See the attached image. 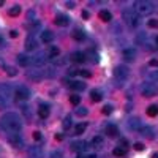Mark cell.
<instances>
[{"instance_id":"21","label":"cell","mask_w":158,"mask_h":158,"mask_svg":"<svg viewBox=\"0 0 158 158\" xmlns=\"http://www.w3.org/2000/svg\"><path fill=\"white\" fill-rule=\"evenodd\" d=\"M98 16H100V19H101V21H104V22H109V21L112 19L111 11H108V10H101V11L98 13Z\"/></svg>"},{"instance_id":"25","label":"cell","mask_w":158,"mask_h":158,"mask_svg":"<svg viewBox=\"0 0 158 158\" xmlns=\"http://www.w3.org/2000/svg\"><path fill=\"white\" fill-rule=\"evenodd\" d=\"M0 95H3L8 98V95H11V87L5 85V84H0Z\"/></svg>"},{"instance_id":"56","label":"cell","mask_w":158,"mask_h":158,"mask_svg":"<svg viewBox=\"0 0 158 158\" xmlns=\"http://www.w3.org/2000/svg\"><path fill=\"white\" fill-rule=\"evenodd\" d=\"M0 43H2V36H0Z\"/></svg>"},{"instance_id":"29","label":"cell","mask_w":158,"mask_h":158,"mask_svg":"<svg viewBox=\"0 0 158 158\" xmlns=\"http://www.w3.org/2000/svg\"><path fill=\"white\" fill-rule=\"evenodd\" d=\"M22 114H24V117L25 118H27V120H30V118H32V112H30V108L27 106V104H22Z\"/></svg>"},{"instance_id":"22","label":"cell","mask_w":158,"mask_h":158,"mask_svg":"<svg viewBox=\"0 0 158 158\" xmlns=\"http://www.w3.org/2000/svg\"><path fill=\"white\" fill-rule=\"evenodd\" d=\"M71 36H73L74 40H77V41H82V40L85 38V33H84L82 30L76 29V30H73V32H71Z\"/></svg>"},{"instance_id":"43","label":"cell","mask_w":158,"mask_h":158,"mask_svg":"<svg viewBox=\"0 0 158 158\" xmlns=\"http://www.w3.org/2000/svg\"><path fill=\"white\" fill-rule=\"evenodd\" d=\"M133 147H135V150H139V152H141V150H144V144H142V142H136Z\"/></svg>"},{"instance_id":"19","label":"cell","mask_w":158,"mask_h":158,"mask_svg":"<svg viewBox=\"0 0 158 158\" xmlns=\"http://www.w3.org/2000/svg\"><path fill=\"white\" fill-rule=\"evenodd\" d=\"M89 144L87 142H73L71 144V149L76 150V152H82V150H87Z\"/></svg>"},{"instance_id":"23","label":"cell","mask_w":158,"mask_h":158,"mask_svg":"<svg viewBox=\"0 0 158 158\" xmlns=\"http://www.w3.org/2000/svg\"><path fill=\"white\" fill-rule=\"evenodd\" d=\"M18 63H19V65H22V67H27V65L30 63L29 56H25V54H19V56H18Z\"/></svg>"},{"instance_id":"6","label":"cell","mask_w":158,"mask_h":158,"mask_svg":"<svg viewBox=\"0 0 158 158\" xmlns=\"http://www.w3.org/2000/svg\"><path fill=\"white\" fill-rule=\"evenodd\" d=\"M30 62L35 65V67H43V65L46 63V54L44 52H36V54H33V57L30 59Z\"/></svg>"},{"instance_id":"16","label":"cell","mask_w":158,"mask_h":158,"mask_svg":"<svg viewBox=\"0 0 158 158\" xmlns=\"http://www.w3.org/2000/svg\"><path fill=\"white\" fill-rule=\"evenodd\" d=\"M139 133L142 135V136H146V138H153L155 135H153V128L152 127H147V125H142V128L139 130Z\"/></svg>"},{"instance_id":"4","label":"cell","mask_w":158,"mask_h":158,"mask_svg":"<svg viewBox=\"0 0 158 158\" xmlns=\"http://www.w3.org/2000/svg\"><path fill=\"white\" fill-rule=\"evenodd\" d=\"M15 95H16V98L18 100H21V101H25V100H29L30 98V90L25 87V85H18L16 89H15Z\"/></svg>"},{"instance_id":"20","label":"cell","mask_w":158,"mask_h":158,"mask_svg":"<svg viewBox=\"0 0 158 158\" xmlns=\"http://www.w3.org/2000/svg\"><path fill=\"white\" fill-rule=\"evenodd\" d=\"M38 115L41 118H48L49 117V106L48 104H41V106L38 108Z\"/></svg>"},{"instance_id":"11","label":"cell","mask_w":158,"mask_h":158,"mask_svg":"<svg viewBox=\"0 0 158 158\" xmlns=\"http://www.w3.org/2000/svg\"><path fill=\"white\" fill-rule=\"evenodd\" d=\"M27 76H29V79H32V81H35V82H40L43 79V74H41V70H30L29 73H27Z\"/></svg>"},{"instance_id":"45","label":"cell","mask_w":158,"mask_h":158,"mask_svg":"<svg viewBox=\"0 0 158 158\" xmlns=\"http://www.w3.org/2000/svg\"><path fill=\"white\" fill-rule=\"evenodd\" d=\"M150 77L153 79V81H156V82H158V70L152 71V73H150Z\"/></svg>"},{"instance_id":"3","label":"cell","mask_w":158,"mask_h":158,"mask_svg":"<svg viewBox=\"0 0 158 158\" xmlns=\"http://www.w3.org/2000/svg\"><path fill=\"white\" fill-rule=\"evenodd\" d=\"M123 21L130 25V27H138V24H139L138 16H136L131 10H125V11H123Z\"/></svg>"},{"instance_id":"18","label":"cell","mask_w":158,"mask_h":158,"mask_svg":"<svg viewBox=\"0 0 158 158\" xmlns=\"http://www.w3.org/2000/svg\"><path fill=\"white\" fill-rule=\"evenodd\" d=\"M59 56H60V49L56 48V46H51L49 51H48V59H52V60H54V59H57Z\"/></svg>"},{"instance_id":"15","label":"cell","mask_w":158,"mask_h":158,"mask_svg":"<svg viewBox=\"0 0 158 158\" xmlns=\"http://www.w3.org/2000/svg\"><path fill=\"white\" fill-rule=\"evenodd\" d=\"M128 125H130V128L133 130V131H139L141 128H142V123H141V118H130V122H128Z\"/></svg>"},{"instance_id":"54","label":"cell","mask_w":158,"mask_h":158,"mask_svg":"<svg viewBox=\"0 0 158 158\" xmlns=\"http://www.w3.org/2000/svg\"><path fill=\"white\" fill-rule=\"evenodd\" d=\"M155 41H156V44H158V35L155 36Z\"/></svg>"},{"instance_id":"2","label":"cell","mask_w":158,"mask_h":158,"mask_svg":"<svg viewBox=\"0 0 158 158\" xmlns=\"http://www.w3.org/2000/svg\"><path fill=\"white\" fill-rule=\"evenodd\" d=\"M133 6H135V11H138L139 15H142V16H147V15H150V13L153 11V3L152 2H146V0H138V2L133 3Z\"/></svg>"},{"instance_id":"52","label":"cell","mask_w":158,"mask_h":158,"mask_svg":"<svg viewBox=\"0 0 158 158\" xmlns=\"http://www.w3.org/2000/svg\"><path fill=\"white\" fill-rule=\"evenodd\" d=\"M56 139H57V141H62V139H63V135H56Z\"/></svg>"},{"instance_id":"35","label":"cell","mask_w":158,"mask_h":158,"mask_svg":"<svg viewBox=\"0 0 158 158\" xmlns=\"http://www.w3.org/2000/svg\"><path fill=\"white\" fill-rule=\"evenodd\" d=\"M125 152H127V150H125V149H122V147H115V149L112 150V153H114L115 156H123V155H125Z\"/></svg>"},{"instance_id":"42","label":"cell","mask_w":158,"mask_h":158,"mask_svg":"<svg viewBox=\"0 0 158 158\" xmlns=\"http://www.w3.org/2000/svg\"><path fill=\"white\" fill-rule=\"evenodd\" d=\"M49 158H62V152H59V150L52 152V153L49 155Z\"/></svg>"},{"instance_id":"38","label":"cell","mask_w":158,"mask_h":158,"mask_svg":"<svg viewBox=\"0 0 158 158\" xmlns=\"http://www.w3.org/2000/svg\"><path fill=\"white\" fill-rule=\"evenodd\" d=\"M70 127H71V117L68 115V117H65V120H63V128L68 130Z\"/></svg>"},{"instance_id":"1","label":"cell","mask_w":158,"mask_h":158,"mask_svg":"<svg viewBox=\"0 0 158 158\" xmlns=\"http://www.w3.org/2000/svg\"><path fill=\"white\" fill-rule=\"evenodd\" d=\"M0 125L8 133H19L22 128V120L16 112H6L0 118Z\"/></svg>"},{"instance_id":"24","label":"cell","mask_w":158,"mask_h":158,"mask_svg":"<svg viewBox=\"0 0 158 158\" xmlns=\"http://www.w3.org/2000/svg\"><path fill=\"white\" fill-rule=\"evenodd\" d=\"M52 38H54V35H52L51 30H44L41 33V40H43V43H51L52 41Z\"/></svg>"},{"instance_id":"36","label":"cell","mask_w":158,"mask_h":158,"mask_svg":"<svg viewBox=\"0 0 158 158\" xmlns=\"http://www.w3.org/2000/svg\"><path fill=\"white\" fill-rule=\"evenodd\" d=\"M76 115H79V117L87 115V109L85 108H76Z\"/></svg>"},{"instance_id":"27","label":"cell","mask_w":158,"mask_h":158,"mask_svg":"<svg viewBox=\"0 0 158 158\" xmlns=\"http://www.w3.org/2000/svg\"><path fill=\"white\" fill-rule=\"evenodd\" d=\"M146 112H147V115H149V117H155V115L158 114V106H156V104H150V106L147 108V111H146Z\"/></svg>"},{"instance_id":"47","label":"cell","mask_w":158,"mask_h":158,"mask_svg":"<svg viewBox=\"0 0 158 158\" xmlns=\"http://www.w3.org/2000/svg\"><path fill=\"white\" fill-rule=\"evenodd\" d=\"M33 139L40 141V139H41V133H40V131H35V133H33Z\"/></svg>"},{"instance_id":"49","label":"cell","mask_w":158,"mask_h":158,"mask_svg":"<svg viewBox=\"0 0 158 158\" xmlns=\"http://www.w3.org/2000/svg\"><path fill=\"white\" fill-rule=\"evenodd\" d=\"M82 18H84V19H89V18H90V13L84 10V11H82Z\"/></svg>"},{"instance_id":"48","label":"cell","mask_w":158,"mask_h":158,"mask_svg":"<svg viewBox=\"0 0 158 158\" xmlns=\"http://www.w3.org/2000/svg\"><path fill=\"white\" fill-rule=\"evenodd\" d=\"M65 5H67V8H70V10H73V8L76 6V3H74V2H67Z\"/></svg>"},{"instance_id":"46","label":"cell","mask_w":158,"mask_h":158,"mask_svg":"<svg viewBox=\"0 0 158 158\" xmlns=\"http://www.w3.org/2000/svg\"><path fill=\"white\" fill-rule=\"evenodd\" d=\"M68 74H70V76H76V74H79V70H76V68H70V70H68Z\"/></svg>"},{"instance_id":"5","label":"cell","mask_w":158,"mask_h":158,"mask_svg":"<svg viewBox=\"0 0 158 158\" xmlns=\"http://www.w3.org/2000/svg\"><path fill=\"white\" fill-rule=\"evenodd\" d=\"M141 92H142V95H144V97H153V95L158 94V87L153 85L152 82H146V84H142Z\"/></svg>"},{"instance_id":"40","label":"cell","mask_w":158,"mask_h":158,"mask_svg":"<svg viewBox=\"0 0 158 158\" xmlns=\"http://www.w3.org/2000/svg\"><path fill=\"white\" fill-rule=\"evenodd\" d=\"M118 147H122V149H127V147H128V139L122 138L120 141H118Z\"/></svg>"},{"instance_id":"53","label":"cell","mask_w":158,"mask_h":158,"mask_svg":"<svg viewBox=\"0 0 158 158\" xmlns=\"http://www.w3.org/2000/svg\"><path fill=\"white\" fill-rule=\"evenodd\" d=\"M152 158H158V153H156V152H155V153H153V155H152Z\"/></svg>"},{"instance_id":"39","label":"cell","mask_w":158,"mask_h":158,"mask_svg":"<svg viewBox=\"0 0 158 158\" xmlns=\"http://www.w3.org/2000/svg\"><path fill=\"white\" fill-rule=\"evenodd\" d=\"M6 74H8V76H16V74H18V70H16L15 67H8V68H6Z\"/></svg>"},{"instance_id":"33","label":"cell","mask_w":158,"mask_h":158,"mask_svg":"<svg viewBox=\"0 0 158 158\" xmlns=\"http://www.w3.org/2000/svg\"><path fill=\"white\" fill-rule=\"evenodd\" d=\"M8 108V98L0 95V109H6Z\"/></svg>"},{"instance_id":"30","label":"cell","mask_w":158,"mask_h":158,"mask_svg":"<svg viewBox=\"0 0 158 158\" xmlns=\"http://www.w3.org/2000/svg\"><path fill=\"white\" fill-rule=\"evenodd\" d=\"M85 128H87V123H77L74 127V133L76 135H82L84 131H85Z\"/></svg>"},{"instance_id":"50","label":"cell","mask_w":158,"mask_h":158,"mask_svg":"<svg viewBox=\"0 0 158 158\" xmlns=\"http://www.w3.org/2000/svg\"><path fill=\"white\" fill-rule=\"evenodd\" d=\"M150 67H158V60L156 59H152L150 60Z\"/></svg>"},{"instance_id":"13","label":"cell","mask_w":158,"mask_h":158,"mask_svg":"<svg viewBox=\"0 0 158 158\" xmlns=\"http://www.w3.org/2000/svg\"><path fill=\"white\" fill-rule=\"evenodd\" d=\"M56 24L60 25V27H67V25L70 24V18L67 15H57L56 16Z\"/></svg>"},{"instance_id":"7","label":"cell","mask_w":158,"mask_h":158,"mask_svg":"<svg viewBox=\"0 0 158 158\" xmlns=\"http://www.w3.org/2000/svg\"><path fill=\"white\" fill-rule=\"evenodd\" d=\"M8 141L15 147H22L24 146V141H22V138H21L19 133H8Z\"/></svg>"},{"instance_id":"10","label":"cell","mask_w":158,"mask_h":158,"mask_svg":"<svg viewBox=\"0 0 158 158\" xmlns=\"http://www.w3.org/2000/svg\"><path fill=\"white\" fill-rule=\"evenodd\" d=\"M36 46H38V41H36L35 36L30 35V36L25 38V49H27V51H35Z\"/></svg>"},{"instance_id":"51","label":"cell","mask_w":158,"mask_h":158,"mask_svg":"<svg viewBox=\"0 0 158 158\" xmlns=\"http://www.w3.org/2000/svg\"><path fill=\"white\" fill-rule=\"evenodd\" d=\"M10 35H11L13 38H16V36H18L19 33H18V30H11V32H10Z\"/></svg>"},{"instance_id":"44","label":"cell","mask_w":158,"mask_h":158,"mask_svg":"<svg viewBox=\"0 0 158 158\" xmlns=\"http://www.w3.org/2000/svg\"><path fill=\"white\" fill-rule=\"evenodd\" d=\"M79 74L84 77H90V71H87V70H79Z\"/></svg>"},{"instance_id":"31","label":"cell","mask_w":158,"mask_h":158,"mask_svg":"<svg viewBox=\"0 0 158 158\" xmlns=\"http://www.w3.org/2000/svg\"><path fill=\"white\" fill-rule=\"evenodd\" d=\"M21 15V6L19 5H15L11 10H10V16L11 18H16V16H19Z\"/></svg>"},{"instance_id":"32","label":"cell","mask_w":158,"mask_h":158,"mask_svg":"<svg viewBox=\"0 0 158 158\" xmlns=\"http://www.w3.org/2000/svg\"><path fill=\"white\" fill-rule=\"evenodd\" d=\"M92 144H94V147H97V149L101 147V146H103V138H101V136H95L94 141H92Z\"/></svg>"},{"instance_id":"8","label":"cell","mask_w":158,"mask_h":158,"mask_svg":"<svg viewBox=\"0 0 158 158\" xmlns=\"http://www.w3.org/2000/svg\"><path fill=\"white\" fill-rule=\"evenodd\" d=\"M114 76L117 79H122V81H123V79H127V76H128V68L118 65V67H115V70H114Z\"/></svg>"},{"instance_id":"17","label":"cell","mask_w":158,"mask_h":158,"mask_svg":"<svg viewBox=\"0 0 158 158\" xmlns=\"http://www.w3.org/2000/svg\"><path fill=\"white\" fill-rule=\"evenodd\" d=\"M104 133H106L109 138H115L118 135V130H117L115 125H108L106 128H104Z\"/></svg>"},{"instance_id":"41","label":"cell","mask_w":158,"mask_h":158,"mask_svg":"<svg viewBox=\"0 0 158 158\" xmlns=\"http://www.w3.org/2000/svg\"><path fill=\"white\" fill-rule=\"evenodd\" d=\"M149 27L158 29V21H156V19H150V21H149Z\"/></svg>"},{"instance_id":"55","label":"cell","mask_w":158,"mask_h":158,"mask_svg":"<svg viewBox=\"0 0 158 158\" xmlns=\"http://www.w3.org/2000/svg\"><path fill=\"white\" fill-rule=\"evenodd\" d=\"M3 3H5V2H3V0H0V6H2V5H3Z\"/></svg>"},{"instance_id":"37","label":"cell","mask_w":158,"mask_h":158,"mask_svg":"<svg viewBox=\"0 0 158 158\" xmlns=\"http://www.w3.org/2000/svg\"><path fill=\"white\" fill-rule=\"evenodd\" d=\"M101 112H103L104 115H109V114L112 112V106H111V104H106V106L101 109Z\"/></svg>"},{"instance_id":"9","label":"cell","mask_w":158,"mask_h":158,"mask_svg":"<svg viewBox=\"0 0 158 158\" xmlns=\"http://www.w3.org/2000/svg\"><path fill=\"white\" fill-rule=\"evenodd\" d=\"M29 156L30 158H44V153H43V150L40 149L38 146H32L29 149Z\"/></svg>"},{"instance_id":"26","label":"cell","mask_w":158,"mask_h":158,"mask_svg":"<svg viewBox=\"0 0 158 158\" xmlns=\"http://www.w3.org/2000/svg\"><path fill=\"white\" fill-rule=\"evenodd\" d=\"M70 87L73 90H84L85 89V82H77V81H73L70 82Z\"/></svg>"},{"instance_id":"34","label":"cell","mask_w":158,"mask_h":158,"mask_svg":"<svg viewBox=\"0 0 158 158\" xmlns=\"http://www.w3.org/2000/svg\"><path fill=\"white\" fill-rule=\"evenodd\" d=\"M70 103L74 104V106H77V104L81 103V97H79V95H71L70 97Z\"/></svg>"},{"instance_id":"28","label":"cell","mask_w":158,"mask_h":158,"mask_svg":"<svg viewBox=\"0 0 158 158\" xmlns=\"http://www.w3.org/2000/svg\"><path fill=\"white\" fill-rule=\"evenodd\" d=\"M90 98H92V101H101V92H98V90H92L90 92Z\"/></svg>"},{"instance_id":"14","label":"cell","mask_w":158,"mask_h":158,"mask_svg":"<svg viewBox=\"0 0 158 158\" xmlns=\"http://www.w3.org/2000/svg\"><path fill=\"white\" fill-rule=\"evenodd\" d=\"M71 60L74 63H84L87 60V56L84 54V52H73V54H71Z\"/></svg>"},{"instance_id":"12","label":"cell","mask_w":158,"mask_h":158,"mask_svg":"<svg viewBox=\"0 0 158 158\" xmlns=\"http://www.w3.org/2000/svg\"><path fill=\"white\" fill-rule=\"evenodd\" d=\"M122 56H123V59H125L127 62L135 60V57H136V49H133V48H130V49H123Z\"/></svg>"}]
</instances>
